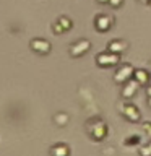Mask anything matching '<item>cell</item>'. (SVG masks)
<instances>
[{
	"instance_id": "11",
	"label": "cell",
	"mask_w": 151,
	"mask_h": 156,
	"mask_svg": "<svg viewBox=\"0 0 151 156\" xmlns=\"http://www.w3.org/2000/svg\"><path fill=\"white\" fill-rule=\"evenodd\" d=\"M133 78L141 86H145V85H148L149 80H151V73H148V70H145V68H135Z\"/></svg>"
},
{
	"instance_id": "6",
	"label": "cell",
	"mask_w": 151,
	"mask_h": 156,
	"mask_svg": "<svg viewBox=\"0 0 151 156\" xmlns=\"http://www.w3.org/2000/svg\"><path fill=\"white\" fill-rule=\"evenodd\" d=\"M112 24H114V16L106 15V13L96 15V18H94V28H96L99 33L109 31V29L112 28Z\"/></svg>"
},
{
	"instance_id": "22",
	"label": "cell",
	"mask_w": 151,
	"mask_h": 156,
	"mask_svg": "<svg viewBox=\"0 0 151 156\" xmlns=\"http://www.w3.org/2000/svg\"><path fill=\"white\" fill-rule=\"evenodd\" d=\"M140 2H143V3H149V0H140Z\"/></svg>"
},
{
	"instance_id": "15",
	"label": "cell",
	"mask_w": 151,
	"mask_h": 156,
	"mask_svg": "<svg viewBox=\"0 0 151 156\" xmlns=\"http://www.w3.org/2000/svg\"><path fill=\"white\" fill-rule=\"evenodd\" d=\"M124 143L127 146H135V145H140V135H128L127 138L124 140Z\"/></svg>"
},
{
	"instance_id": "2",
	"label": "cell",
	"mask_w": 151,
	"mask_h": 156,
	"mask_svg": "<svg viewBox=\"0 0 151 156\" xmlns=\"http://www.w3.org/2000/svg\"><path fill=\"white\" fill-rule=\"evenodd\" d=\"M96 63H97L101 68L115 67V65H119V63H120V55H119V54L111 52V51L99 52V54L96 55Z\"/></svg>"
},
{
	"instance_id": "3",
	"label": "cell",
	"mask_w": 151,
	"mask_h": 156,
	"mask_svg": "<svg viewBox=\"0 0 151 156\" xmlns=\"http://www.w3.org/2000/svg\"><path fill=\"white\" fill-rule=\"evenodd\" d=\"M133 73H135V68L132 63H122L114 73V81L117 85H124V83L133 78Z\"/></svg>"
},
{
	"instance_id": "12",
	"label": "cell",
	"mask_w": 151,
	"mask_h": 156,
	"mask_svg": "<svg viewBox=\"0 0 151 156\" xmlns=\"http://www.w3.org/2000/svg\"><path fill=\"white\" fill-rule=\"evenodd\" d=\"M54 122H55L58 127H65V125H68V122H70V115H68L67 112H57V114L54 115Z\"/></svg>"
},
{
	"instance_id": "20",
	"label": "cell",
	"mask_w": 151,
	"mask_h": 156,
	"mask_svg": "<svg viewBox=\"0 0 151 156\" xmlns=\"http://www.w3.org/2000/svg\"><path fill=\"white\" fill-rule=\"evenodd\" d=\"M146 96L151 98V85H148V88H146Z\"/></svg>"
},
{
	"instance_id": "17",
	"label": "cell",
	"mask_w": 151,
	"mask_h": 156,
	"mask_svg": "<svg viewBox=\"0 0 151 156\" xmlns=\"http://www.w3.org/2000/svg\"><path fill=\"white\" fill-rule=\"evenodd\" d=\"M141 130L148 135V138H151V122H143L141 124Z\"/></svg>"
},
{
	"instance_id": "1",
	"label": "cell",
	"mask_w": 151,
	"mask_h": 156,
	"mask_svg": "<svg viewBox=\"0 0 151 156\" xmlns=\"http://www.w3.org/2000/svg\"><path fill=\"white\" fill-rule=\"evenodd\" d=\"M85 130L90 135V138L94 141H102L107 136V132H109L107 124L101 117H90L85 124Z\"/></svg>"
},
{
	"instance_id": "18",
	"label": "cell",
	"mask_w": 151,
	"mask_h": 156,
	"mask_svg": "<svg viewBox=\"0 0 151 156\" xmlns=\"http://www.w3.org/2000/svg\"><path fill=\"white\" fill-rule=\"evenodd\" d=\"M109 5L112 8H119V7L124 5V0H109Z\"/></svg>"
},
{
	"instance_id": "13",
	"label": "cell",
	"mask_w": 151,
	"mask_h": 156,
	"mask_svg": "<svg viewBox=\"0 0 151 156\" xmlns=\"http://www.w3.org/2000/svg\"><path fill=\"white\" fill-rule=\"evenodd\" d=\"M57 21L62 24V28L65 29V31H70V29L73 28V21L68 16H65V15H63V16H58L57 18Z\"/></svg>"
},
{
	"instance_id": "19",
	"label": "cell",
	"mask_w": 151,
	"mask_h": 156,
	"mask_svg": "<svg viewBox=\"0 0 151 156\" xmlns=\"http://www.w3.org/2000/svg\"><path fill=\"white\" fill-rule=\"evenodd\" d=\"M102 153L107 154V156H111V154H114V148H104V150H102Z\"/></svg>"
},
{
	"instance_id": "8",
	"label": "cell",
	"mask_w": 151,
	"mask_h": 156,
	"mask_svg": "<svg viewBox=\"0 0 151 156\" xmlns=\"http://www.w3.org/2000/svg\"><path fill=\"white\" fill-rule=\"evenodd\" d=\"M140 86L141 85L135 80V78H132V80H128L127 83H124V85H122V91H120L122 98H124V99H132V98L136 94V91H138Z\"/></svg>"
},
{
	"instance_id": "16",
	"label": "cell",
	"mask_w": 151,
	"mask_h": 156,
	"mask_svg": "<svg viewBox=\"0 0 151 156\" xmlns=\"http://www.w3.org/2000/svg\"><path fill=\"white\" fill-rule=\"evenodd\" d=\"M52 31H54V34H63V33H65V29L62 28V24L58 21H55L52 24Z\"/></svg>"
},
{
	"instance_id": "10",
	"label": "cell",
	"mask_w": 151,
	"mask_h": 156,
	"mask_svg": "<svg viewBox=\"0 0 151 156\" xmlns=\"http://www.w3.org/2000/svg\"><path fill=\"white\" fill-rule=\"evenodd\" d=\"M70 146L67 143H54L49 148V154L51 156H70Z\"/></svg>"
},
{
	"instance_id": "23",
	"label": "cell",
	"mask_w": 151,
	"mask_h": 156,
	"mask_svg": "<svg viewBox=\"0 0 151 156\" xmlns=\"http://www.w3.org/2000/svg\"><path fill=\"white\" fill-rule=\"evenodd\" d=\"M148 106L151 107V98H148Z\"/></svg>"
},
{
	"instance_id": "5",
	"label": "cell",
	"mask_w": 151,
	"mask_h": 156,
	"mask_svg": "<svg viewBox=\"0 0 151 156\" xmlns=\"http://www.w3.org/2000/svg\"><path fill=\"white\" fill-rule=\"evenodd\" d=\"M90 49H91V42L88 41V39L81 37V39H78V41H75V42L72 44L70 49H68V52H70V55L73 58H78V57L85 55Z\"/></svg>"
},
{
	"instance_id": "24",
	"label": "cell",
	"mask_w": 151,
	"mask_h": 156,
	"mask_svg": "<svg viewBox=\"0 0 151 156\" xmlns=\"http://www.w3.org/2000/svg\"><path fill=\"white\" fill-rule=\"evenodd\" d=\"M148 5H149V7H151V0H149V3H148Z\"/></svg>"
},
{
	"instance_id": "4",
	"label": "cell",
	"mask_w": 151,
	"mask_h": 156,
	"mask_svg": "<svg viewBox=\"0 0 151 156\" xmlns=\"http://www.w3.org/2000/svg\"><path fill=\"white\" fill-rule=\"evenodd\" d=\"M119 111L122 112V115H124L128 122H140L141 120L140 109L135 104H132V102H124V104L119 107Z\"/></svg>"
},
{
	"instance_id": "7",
	"label": "cell",
	"mask_w": 151,
	"mask_h": 156,
	"mask_svg": "<svg viewBox=\"0 0 151 156\" xmlns=\"http://www.w3.org/2000/svg\"><path fill=\"white\" fill-rule=\"evenodd\" d=\"M29 47H31L36 54H39V55H47L52 49L51 42L46 41V39H42V37H34L33 41L29 42Z\"/></svg>"
},
{
	"instance_id": "21",
	"label": "cell",
	"mask_w": 151,
	"mask_h": 156,
	"mask_svg": "<svg viewBox=\"0 0 151 156\" xmlns=\"http://www.w3.org/2000/svg\"><path fill=\"white\" fill-rule=\"evenodd\" d=\"M99 3H109V0H97Z\"/></svg>"
},
{
	"instance_id": "9",
	"label": "cell",
	"mask_w": 151,
	"mask_h": 156,
	"mask_svg": "<svg viewBox=\"0 0 151 156\" xmlns=\"http://www.w3.org/2000/svg\"><path fill=\"white\" fill-rule=\"evenodd\" d=\"M127 49H128V42L124 41V39H112V41L107 42V51H111L114 54H119V55L125 54Z\"/></svg>"
},
{
	"instance_id": "14",
	"label": "cell",
	"mask_w": 151,
	"mask_h": 156,
	"mask_svg": "<svg viewBox=\"0 0 151 156\" xmlns=\"http://www.w3.org/2000/svg\"><path fill=\"white\" fill-rule=\"evenodd\" d=\"M138 154H140V156H151V138L148 140V143L140 145V148H138Z\"/></svg>"
}]
</instances>
